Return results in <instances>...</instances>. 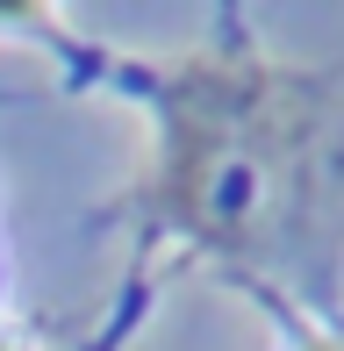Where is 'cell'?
I'll use <instances>...</instances> for the list:
<instances>
[{"instance_id": "obj_2", "label": "cell", "mask_w": 344, "mask_h": 351, "mask_svg": "<svg viewBox=\"0 0 344 351\" xmlns=\"http://www.w3.org/2000/svg\"><path fill=\"white\" fill-rule=\"evenodd\" d=\"M308 351H344V344H308Z\"/></svg>"}, {"instance_id": "obj_1", "label": "cell", "mask_w": 344, "mask_h": 351, "mask_svg": "<svg viewBox=\"0 0 344 351\" xmlns=\"http://www.w3.org/2000/svg\"><path fill=\"white\" fill-rule=\"evenodd\" d=\"M323 172V108L258 58H201L165 101V201L223 251L294 237Z\"/></svg>"}]
</instances>
